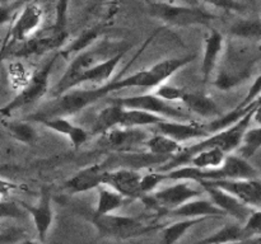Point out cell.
Instances as JSON below:
<instances>
[{
  "mask_svg": "<svg viewBox=\"0 0 261 244\" xmlns=\"http://www.w3.org/2000/svg\"><path fill=\"white\" fill-rule=\"evenodd\" d=\"M201 188L205 191L206 193L211 197V201L219 208L221 211H223L224 215H229L233 219H236L237 221L244 224L245 220L247 219V216L250 215V212L252 211L251 207L245 205L244 202L239 200L237 197H234L231 193L226 192V191L221 190L218 187H214V186L205 185V183H201Z\"/></svg>",
  "mask_w": 261,
  "mask_h": 244,
  "instance_id": "5bb4252c",
  "label": "cell"
},
{
  "mask_svg": "<svg viewBox=\"0 0 261 244\" xmlns=\"http://www.w3.org/2000/svg\"><path fill=\"white\" fill-rule=\"evenodd\" d=\"M126 53V50L121 51L117 55L112 56L109 60L103 61V63L97 64L96 66L91 68L89 70H87L86 73L82 75L81 80H79V86L82 84L86 83H92V84H101L105 85L106 83H109L111 80V76L114 75L115 70H116L117 65L120 64V61L122 60V57Z\"/></svg>",
  "mask_w": 261,
  "mask_h": 244,
  "instance_id": "44dd1931",
  "label": "cell"
},
{
  "mask_svg": "<svg viewBox=\"0 0 261 244\" xmlns=\"http://www.w3.org/2000/svg\"><path fill=\"white\" fill-rule=\"evenodd\" d=\"M181 102L185 104L189 111L194 112L203 118L216 119L219 116H222V112L219 107L217 106L216 101L206 94L185 90Z\"/></svg>",
  "mask_w": 261,
  "mask_h": 244,
  "instance_id": "ffe728a7",
  "label": "cell"
},
{
  "mask_svg": "<svg viewBox=\"0 0 261 244\" xmlns=\"http://www.w3.org/2000/svg\"><path fill=\"white\" fill-rule=\"evenodd\" d=\"M98 200H97L96 208H94V216L107 215V214H112L114 211L119 210L120 207L127 202V198L117 193L112 188L107 187V186L101 185L98 188Z\"/></svg>",
  "mask_w": 261,
  "mask_h": 244,
  "instance_id": "603a6c76",
  "label": "cell"
},
{
  "mask_svg": "<svg viewBox=\"0 0 261 244\" xmlns=\"http://www.w3.org/2000/svg\"><path fill=\"white\" fill-rule=\"evenodd\" d=\"M184 93H185V90L181 88H178V86H175V85H171V84H167V83H163L161 84V85L155 86V92L154 94L158 97V98L163 99V101L168 102V103H171V102H181V99H182L184 97Z\"/></svg>",
  "mask_w": 261,
  "mask_h": 244,
  "instance_id": "e575fe53",
  "label": "cell"
},
{
  "mask_svg": "<svg viewBox=\"0 0 261 244\" xmlns=\"http://www.w3.org/2000/svg\"><path fill=\"white\" fill-rule=\"evenodd\" d=\"M242 229H244V233L246 234L247 239L254 235H261V208H255L250 212L242 225Z\"/></svg>",
  "mask_w": 261,
  "mask_h": 244,
  "instance_id": "d590c367",
  "label": "cell"
},
{
  "mask_svg": "<svg viewBox=\"0 0 261 244\" xmlns=\"http://www.w3.org/2000/svg\"><path fill=\"white\" fill-rule=\"evenodd\" d=\"M145 2H147V3H148V0H145Z\"/></svg>",
  "mask_w": 261,
  "mask_h": 244,
  "instance_id": "bcb514c9",
  "label": "cell"
},
{
  "mask_svg": "<svg viewBox=\"0 0 261 244\" xmlns=\"http://www.w3.org/2000/svg\"><path fill=\"white\" fill-rule=\"evenodd\" d=\"M260 101H261V97H260Z\"/></svg>",
  "mask_w": 261,
  "mask_h": 244,
  "instance_id": "7dc6e473",
  "label": "cell"
},
{
  "mask_svg": "<svg viewBox=\"0 0 261 244\" xmlns=\"http://www.w3.org/2000/svg\"><path fill=\"white\" fill-rule=\"evenodd\" d=\"M116 85L117 90H122L127 88H155L160 84L148 69V70L137 71L132 75L116 79Z\"/></svg>",
  "mask_w": 261,
  "mask_h": 244,
  "instance_id": "f546056e",
  "label": "cell"
},
{
  "mask_svg": "<svg viewBox=\"0 0 261 244\" xmlns=\"http://www.w3.org/2000/svg\"><path fill=\"white\" fill-rule=\"evenodd\" d=\"M178 183L170 187L161 188L150 195L153 196L160 208H167L168 211L184 205L193 198L200 197L203 191L198 190L189 180H177Z\"/></svg>",
  "mask_w": 261,
  "mask_h": 244,
  "instance_id": "30bf717a",
  "label": "cell"
},
{
  "mask_svg": "<svg viewBox=\"0 0 261 244\" xmlns=\"http://www.w3.org/2000/svg\"><path fill=\"white\" fill-rule=\"evenodd\" d=\"M247 236L244 233L242 225L239 224H228L216 231L214 234L209 235L208 238L201 239L194 244H228L239 243V241H246Z\"/></svg>",
  "mask_w": 261,
  "mask_h": 244,
  "instance_id": "f1b7e54d",
  "label": "cell"
},
{
  "mask_svg": "<svg viewBox=\"0 0 261 244\" xmlns=\"http://www.w3.org/2000/svg\"><path fill=\"white\" fill-rule=\"evenodd\" d=\"M172 216L184 219H199V218H222L223 211L219 210L211 200L205 198H193L184 205L168 211Z\"/></svg>",
  "mask_w": 261,
  "mask_h": 244,
  "instance_id": "d6986e66",
  "label": "cell"
},
{
  "mask_svg": "<svg viewBox=\"0 0 261 244\" xmlns=\"http://www.w3.org/2000/svg\"><path fill=\"white\" fill-rule=\"evenodd\" d=\"M111 103H116L126 109H140V111L150 112L163 118L172 119V121H191V117L188 113L181 111L173 104L158 98L154 93L138 94L132 97H117L111 98Z\"/></svg>",
  "mask_w": 261,
  "mask_h": 244,
  "instance_id": "52a82bcc",
  "label": "cell"
},
{
  "mask_svg": "<svg viewBox=\"0 0 261 244\" xmlns=\"http://www.w3.org/2000/svg\"><path fill=\"white\" fill-rule=\"evenodd\" d=\"M24 216L22 206L14 201L0 200V219H20Z\"/></svg>",
  "mask_w": 261,
  "mask_h": 244,
  "instance_id": "8d00e7d4",
  "label": "cell"
},
{
  "mask_svg": "<svg viewBox=\"0 0 261 244\" xmlns=\"http://www.w3.org/2000/svg\"><path fill=\"white\" fill-rule=\"evenodd\" d=\"M201 183L214 186L226 192L231 193L239 198L241 202L251 208H261V180L259 178L254 179H218V180H204Z\"/></svg>",
  "mask_w": 261,
  "mask_h": 244,
  "instance_id": "ba28073f",
  "label": "cell"
},
{
  "mask_svg": "<svg viewBox=\"0 0 261 244\" xmlns=\"http://www.w3.org/2000/svg\"><path fill=\"white\" fill-rule=\"evenodd\" d=\"M155 134L165 135L175 141L182 142L190 141L195 139H204L209 136L208 131L205 129V125L198 124L195 121H172V119H166L165 122L153 126Z\"/></svg>",
  "mask_w": 261,
  "mask_h": 244,
  "instance_id": "4fadbf2b",
  "label": "cell"
},
{
  "mask_svg": "<svg viewBox=\"0 0 261 244\" xmlns=\"http://www.w3.org/2000/svg\"><path fill=\"white\" fill-rule=\"evenodd\" d=\"M186 3V5H191V7H196V0H182Z\"/></svg>",
  "mask_w": 261,
  "mask_h": 244,
  "instance_id": "7bdbcfd3",
  "label": "cell"
},
{
  "mask_svg": "<svg viewBox=\"0 0 261 244\" xmlns=\"http://www.w3.org/2000/svg\"><path fill=\"white\" fill-rule=\"evenodd\" d=\"M228 244H246V241H239V243H228Z\"/></svg>",
  "mask_w": 261,
  "mask_h": 244,
  "instance_id": "f6af8a7d",
  "label": "cell"
},
{
  "mask_svg": "<svg viewBox=\"0 0 261 244\" xmlns=\"http://www.w3.org/2000/svg\"><path fill=\"white\" fill-rule=\"evenodd\" d=\"M205 219L199 218V219H184V220L177 221V223L172 224V225H168L163 229V241L165 244H175L182 238L186 234V231L189 229H191L193 226H195L196 224H200L201 221H204Z\"/></svg>",
  "mask_w": 261,
  "mask_h": 244,
  "instance_id": "1f68e13d",
  "label": "cell"
},
{
  "mask_svg": "<svg viewBox=\"0 0 261 244\" xmlns=\"http://www.w3.org/2000/svg\"><path fill=\"white\" fill-rule=\"evenodd\" d=\"M122 111H124V107L116 103H110V106L105 107L94 121L93 134L105 135L112 129L120 127Z\"/></svg>",
  "mask_w": 261,
  "mask_h": 244,
  "instance_id": "484cf974",
  "label": "cell"
},
{
  "mask_svg": "<svg viewBox=\"0 0 261 244\" xmlns=\"http://www.w3.org/2000/svg\"><path fill=\"white\" fill-rule=\"evenodd\" d=\"M221 57V66L213 84L221 90H229L246 81L254 73L259 56L247 50H224Z\"/></svg>",
  "mask_w": 261,
  "mask_h": 244,
  "instance_id": "3957f363",
  "label": "cell"
},
{
  "mask_svg": "<svg viewBox=\"0 0 261 244\" xmlns=\"http://www.w3.org/2000/svg\"><path fill=\"white\" fill-rule=\"evenodd\" d=\"M12 19V9L7 5L0 4V25L5 24Z\"/></svg>",
  "mask_w": 261,
  "mask_h": 244,
  "instance_id": "60d3db41",
  "label": "cell"
},
{
  "mask_svg": "<svg viewBox=\"0 0 261 244\" xmlns=\"http://www.w3.org/2000/svg\"><path fill=\"white\" fill-rule=\"evenodd\" d=\"M166 179H167V175L162 170H155V172L142 174V178H140V190H142L143 196L154 192L155 188Z\"/></svg>",
  "mask_w": 261,
  "mask_h": 244,
  "instance_id": "836d02e7",
  "label": "cell"
},
{
  "mask_svg": "<svg viewBox=\"0 0 261 244\" xmlns=\"http://www.w3.org/2000/svg\"><path fill=\"white\" fill-rule=\"evenodd\" d=\"M261 149V126L249 129L244 135L241 145L239 147L240 157L249 160Z\"/></svg>",
  "mask_w": 261,
  "mask_h": 244,
  "instance_id": "d6a6232c",
  "label": "cell"
},
{
  "mask_svg": "<svg viewBox=\"0 0 261 244\" xmlns=\"http://www.w3.org/2000/svg\"><path fill=\"white\" fill-rule=\"evenodd\" d=\"M144 146L153 157H175L182 149L180 142L161 134L150 135Z\"/></svg>",
  "mask_w": 261,
  "mask_h": 244,
  "instance_id": "4316f807",
  "label": "cell"
},
{
  "mask_svg": "<svg viewBox=\"0 0 261 244\" xmlns=\"http://www.w3.org/2000/svg\"><path fill=\"white\" fill-rule=\"evenodd\" d=\"M20 206L23 207V210L27 211L32 216L38 238H40L41 241H45L54 220L53 197H51L50 188L42 187L40 198H38L36 205H27L25 202H20Z\"/></svg>",
  "mask_w": 261,
  "mask_h": 244,
  "instance_id": "7c38bea8",
  "label": "cell"
},
{
  "mask_svg": "<svg viewBox=\"0 0 261 244\" xmlns=\"http://www.w3.org/2000/svg\"><path fill=\"white\" fill-rule=\"evenodd\" d=\"M92 224L96 226L98 233L103 236H111L117 239H129L145 235L154 230L150 226L132 216L107 214L101 216H92Z\"/></svg>",
  "mask_w": 261,
  "mask_h": 244,
  "instance_id": "5b68a950",
  "label": "cell"
},
{
  "mask_svg": "<svg viewBox=\"0 0 261 244\" xmlns=\"http://www.w3.org/2000/svg\"><path fill=\"white\" fill-rule=\"evenodd\" d=\"M140 178L142 174L138 170L120 168L116 170H107L103 175L102 185L112 188L127 200H135L143 197V192L140 190Z\"/></svg>",
  "mask_w": 261,
  "mask_h": 244,
  "instance_id": "9c48e42d",
  "label": "cell"
},
{
  "mask_svg": "<svg viewBox=\"0 0 261 244\" xmlns=\"http://www.w3.org/2000/svg\"><path fill=\"white\" fill-rule=\"evenodd\" d=\"M56 56L51 58L47 64L42 66L40 70L36 71L28 83L23 86L22 90L12 99L3 108H0V113L3 116H10L13 112L22 109L35 102L40 101L43 96L48 92V81H50L51 70L55 64Z\"/></svg>",
  "mask_w": 261,
  "mask_h": 244,
  "instance_id": "8992f818",
  "label": "cell"
},
{
  "mask_svg": "<svg viewBox=\"0 0 261 244\" xmlns=\"http://www.w3.org/2000/svg\"><path fill=\"white\" fill-rule=\"evenodd\" d=\"M23 233L18 229H9L0 233V244H15L22 240Z\"/></svg>",
  "mask_w": 261,
  "mask_h": 244,
  "instance_id": "f35d334b",
  "label": "cell"
},
{
  "mask_svg": "<svg viewBox=\"0 0 261 244\" xmlns=\"http://www.w3.org/2000/svg\"><path fill=\"white\" fill-rule=\"evenodd\" d=\"M19 244H43V243H37V241H32V240H24V241H19Z\"/></svg>",
  "mask_w": 261,
  "mask_h": 244,
  "instance_id": "ee69618b",
  "label": "cell"
},
{
  "mask_svg": "<svg viewBox=\"0 0 261 244\" xmlns=\"http://www.w3.org/2000/svg\"><path fill=\"white\" fill-rule=\"evenodd\" d=\"M252 121H255L257 124V126H261V103L257 106V108L255 109V113H254V119Z\"/></svg>",
  "mask_w": 261,
  "mask_h": 244,
  "instance_id": "b9f144b4",
  "label": "cell"
},
{
  "mask_svg": "<svg viewBox=\"0 0 261 244\" xmlns=\"http://www.w3.org/2000/svg\"><path fill=\"white\" fill-rule=\"evenodd\" d=\"M227 155L228 154L222 151L218 147H209V149H203L191 155L186 162V165L204 170L217 169L223 164Z\"/></svg>",
  "mask_w": 261,
  "mask_h": 244,
  "instance_id": "cb8c5ba5",
  "label": "cell"
},
{
  "mask_svg": "<svg viewBox=\"0 0 261 244\" xmlns=\"http://www.w3.org/2000/svg\"><path fill=\"white\" fill-rule=\"evenodd\" d=\"M7 129L13 139L24 145H33L38 139L37 131L28 121L9 122Z\"/></svg>",
  "mask_w": 261,
  "mask_h": 244,
  "instance_id": "4dcf8cb0",
  "label": "cell"
},
{
  "mask_svg": "<svg viewBox=\"0 0 261 244\" xmlns=\"http://www.w3.org/2000/svg\"><path fill=\"white\" fill-rule=\"evenodd\" d=\"M167 118L157 116L150 112L140 111V109H126L124 108L120 121V127H138L143 129L147 126H155V125L165 122Z\"/></svg>",
  "mask_w": 261,
  "mask_h": 244,
  "instance_id": "83f0119b",
  "label": "cell"
},
{
  "mask_svg": "<svg viewBox=\"0 0 261 244\" xmlns=\"http://www.w3.org/2000/svg\"><path fill=\"white\" fill-rule=\"evenodd\" d=\"M124 50H126V47L116 46L110 42H102L97 47L79 52L75 56V58L71 61L70 65L68 66V69L64 73V75L61 76L60 80L54 85L53 90H51L53 97L61 96L65 92L71 90L74 88H79V80H81L82 75L87 70L96 66L97 64L109 60L112 56L117 55V53Z\"/></svg>",
  "mask_w": 261,
  "mask_h": 244,
  "instance_id": "7a4b0ae2",
  "label": "cell"
},
{
  "mask_svg": "<svg viewBox=\"0 0 261 244\" xmlns=\"http://www.w3.org/2000/svg\"><path fill=\"white\" fill-rule=\"evenodd\" d=\"M38 124L43 125L48 130H53V131L68 137L70 144L75 149L83 146L87 140L89 139V132L84 130L83 127L74 125L68 117H54V118L41 119V121H38Z\"/></svg>",
  "mask_w": 261,
  "mask_h": 244,
  "instance_id": "ac0fdd59",
  "label": "cell"
},
{
  "mask_svg": "<svg viewBox=\"0 0 261 244\" xmlns=\"http://www.w3.org/2000/svg\"><path fill=\"white\" fill-rule=\"evenodd\" d=\"M15 188H17V186H15L14 183L0 178V196L9 195V193L12 192L13 190H15Z\"/></svg>",
  "mask_w": 261,
  "mask_h": 244,
  "instance_id": "ab89813d",
  "label": "cell"
},
{
  "mask_svg": "<svg viewBox=\"0 0 261 244\" xmlns=\"http://www.w3.org/2000/svg\"><path fill=\"white\" fill-rule=\"evenodd\" d=\"M150 135L138 127H116L103 135L107 145L119 151H129L139 145H145Z\"/></svg>",
  "mask_w": 261,
  "mask_h": 244,
  "instance_id": "2e32d148",
  "label": "cell"
},
{
  "mask_svg": "<svg viewBox=\"0 0 261 244\" xmlns=\"http://www.w3.org/2000/svg\"><path fill=\"white\" fill-rule=\"evenodd\" d=\"M229 35L237 40L259 42L261 41V17L236 20L229 27Z\"/></svg>",
  "mask_w": 261,
  "mask_h": 244,
  "instance_id": "d4e9b609",
  "label": "cell"
},
{
  "mask_svg": "<svg viewBox=\"0 0 261 244\" xmlns=\"http://www.w3.org/2000/svg\"><path fill=\"white\" fill-rule=\"evenodd\" d=\"M106 172L107 168L105 163H96L93 165H89L69 178L64 183V188L69 193H83L97 190L102 185Z\"/></svg>",
  "mask_w": 261,
  "mask_h": 244,
  "instance_id": "9a60e30c",
  "label": "cell"
},
{
  "mask_svg": "<svg viewBox=\"0 0 261 244\" xmlns=\"http://www.w3.org/2000/svg\"><path fill=\"white\" fill-rule=\"evenodd\" d=\"M149 13L152 17L173 27L208 25L216 18L200 7L176 5L172 3H149Z\"/></svg>",
  "mask_w": 261,
  "mask_h": 244,
  "instance_id": "277c9868",
  "label": "cell"
},
{
  "mask_svg": "<svg viewBox=\"0 0 261 244\" xmlns=\"http://www.w3.org/2000/svg\"><path fill=\"white\" fill-rule=\"evenodd\" d=\"M203 2L211 7L218 8L226 12H242L245 8L239 0H203Z\"/></svg>",
  "mask_w": 261,
  "mask_h": 244,
  "instance_id": "74e56055",
  "label": "cell"
},
{
  "mask_svg": "<svg viewBox=\"0 0 261 244\" xmlns=\"http://www.w3.org/2000/svg\"><path fill=\"white\" fill-rule=\"evenodd\" d=\"M116 80H110L105 85L93 89L74 88L65 92L64 94L54 97L53 101L41 106L37 111L28 117L30 121L38 122L41 119L54 118V117H70L83 111L91 104L96 103L99 99L105 98L107 94L116 92Z\"/></svg>",
  "mask_w": 261,
  "mask_h": 244,
  "instance_id": "6da1fadb",
  "label": "cell"
},
{
  "mask_svg": "<svg viewBox=\"0 0 261 244\" xmlns=\"http://www.w3.org/2000/svg\"><path fill=\"white\" fill-rule=\"evenodd\" d=\"M224 52V37L221 32L212 29L206 36L205 45H204V56L201 63V74L204 81H208L218 68L219 61Z\"/></svg>",
  "mask_w": 261,
  "mask_h": 244,
  "instance_id": "e0dca14e",
  "label": "cell"
},
{
  "mask_svg": "<svg viewBox=\"0 0 261 244\" xmlns=\"http://www.w3.org/2000/svg\"><path fill=\"white\" fill-rule=\"evenodd\" d=\"M196 55H186L182 57H172V58H165L162 61H158L157 64H154L153 66H150L149 71L153 74V76L155 78V80L158 81V84H163L168 80L172 75H175L178 70H181L182 68H185L186 65L193 63L195 60Z\"/></svg>",
  "mask_w": 261,
  "mask_h": 244,
  "instance_id": "7402d4cb",
  "label": "cell"
},
{
  "mask_svg": "<svg viewBox=\"0 0 261 244\" xmlns=\"http://www.w3.org/2000/svg\"><path fill=\"white\" fill-rule=\"evenodd\" d=\"M43 20V10L37 3H30L25 5L10 29L12 42H24L28 38L33 37L37 33L41 23Z\"/></svg>",
  "mask_w": 261,
  "mask_h": 244,
  "instance_id": "8fae6325",
  "label": "cell"
}]
</instances>
